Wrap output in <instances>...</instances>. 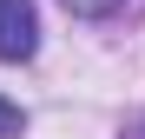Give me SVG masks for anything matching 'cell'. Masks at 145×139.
I'll use <instances>...</instances> for the list:
<instances>
[{
    "instance_id": "6da1fadb",
    "label": "cell",
    "mask_w": 145,
    "mask_h": 139,
    "mask_svg": "<svg viewBox=\"0 0 145 139\" xmlns=\"http://www.w3.org/2000/svg\"><path fill=\"white\" fill-rule=\"evenodd\" d=\"M40 53V7L33 0H0V60H33Z\"/></svg>"
},
{
    "instance_id": "3957f363",
    "label": "cell",
    "mask_w": 145,
    "mask_h": 139,
    "mask_svg": "<svg viewBox=\"0 0 145 139\" xmlns=\"http://www.w3.org/2000/svg\"><path fill=\"white\" fill-rule=\"evenodd\" d=\"M20 132H27V113H20L7 93H0V139H20Z\"/></svg>"
},
{
    "instance_id": "7a4b0ae2",
    "label": "cell",
    "mask_w": 145,
    "mask_h": 139,
    "mask_svg": "<svg viewBox=\"0 0 145 139\" xmlns=\"http://www.w3.org/2000/svg\"><path fill=\"white\" fill-rule=\"evenodd\" d=\"M125 0H66V13H79V20H112Z\"/></svg>"
}]
</instances>
